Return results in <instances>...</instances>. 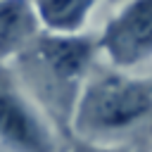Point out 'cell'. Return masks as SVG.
<instances>
[{"mask_svg":"<svg viewBox=\"0 0 152 152\" xmlns=\"http://www.w3.org/2000/svg\"><path fill=\"white\" fill-rule=\"evenodd\" d=\"M71 128L83 145L116 150L152 128V88L147 83L102 74L76 100Z\"/></svg>","mask_w":152,"mask_h":152,"instance_id":"6da1fadb","label":"cell"},{"mask_svg":"<svg viewBox=\"0 0 152 152\" xmlns=\"http://www.w3.org/2000/svg\"><path fill=\"white\" fill-rule=\"evenodd\" d=\"M93 5L95 0H36L40 21H45L48 28L64 33L76 31L86 21Z\"/></svg>","mask_w":152,"mask_h":152,"instance_id":"8992f818","label":"cell"},{"mask_svg":"<svg viewBox=\"0 0 152 152\" xmlns=\"http://www.w3.org/2000/svg\"><path fill=\"white\" fill-rule=\"evenodd\" d=\"M74 152H124L121 147H116V150H107V147H93V145H81L78 150H74Z\"/></svg>","mask_w":152,"mask_h":152,"instance_id":"52a82bcc","label":"cell"},{"mask_svg":"<svg viewBox=\"0 0 152 152\" xmlns=\"http://www.w3.org/2000/svg\"><path fill=\"white\" fill-rule=\"evenodd\" d=\"M38 40V38H36ZM93 45L86 38L45 36L28 52L26 74L40 104L62 133L71 131V116L78 100V78L90 62Z\"/></svg>","mask_w":152,"mask_h":152,"instance_id":"7a4b0ae2","label":"cell"},{"mask_svg":"<svg viewBox=\"0 0 152 152\" xmlns=\"http://www.w3.org/2000/svg\"><path fill=\"white\" fill-rule=\"evenodd\" d=\"M0 152H57L48 119L5 66H0Z\"/></svg>","mask_w":152,"mask_h":152,"instance_id":"3957f363","label":"cell"},{"mask_svg":"<svg viewBox=\"0 0 152 152\" xmlns=\"http://www.w3.org/2000/svg\"><path fill=\"white\" fill-rule=\"evenodd\" d=\"M36 36V14L28 0H0V59L21 50Z\"/></svg>","mask_w":152,"mask_h":152,"instance_id":"5b68a950","label":"cell"},{"mask_svg":"<svg viewBox=\"0 0 152 152\" xmlns=\"http://www.w3.org/2000/svg\"><path fill=\"white\" fill-rule=\"evenodd\" d=\"M102 45L119 66H133L152 57V0L131 2L107 26Z\"/></svg>","mask_w":152,"mask_h":152,"instance_id":"277c9868","label":"cell"}]
</instances>
